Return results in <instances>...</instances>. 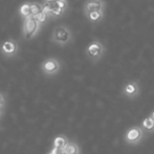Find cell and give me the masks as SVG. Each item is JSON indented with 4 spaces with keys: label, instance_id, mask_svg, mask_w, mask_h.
I'll list each match as a JSON object with an SVG mask.
<instances>
[{
    "label": "cell",
    "instance_id": "cell-1",
    "mask_svg": "<svg viewBox=\"0 0 154 154\" xmlns=\"http://www.w3.org/2000/svg\"><path fill=\"white\" fill-rule=\"evenodd\" d=\"M85 53L90 61L97 63L104 57L106 53V47L100 40H94L87 46Z\"/></svg>",
    "mask_w": 154,
    "mask_h": 154
},
{
    "label": "cell",
    "instance_id": "cell-2",
    "mask_svg": "<svg viewBox=\"0 0 154 154\" xmlns=\"http://www.w3.org/2000/svg\"><path fill=\"white\" fill-rule=\"evenodd\" d=\"M53 40L55 43L59 45H66L71 42L72 40V34L71 31L67 26L60 25L57 26L54 31L53 34Z\"/></svg>",
    "mask_w": 154,
    "mask_h": 154
},
{
    "label": "cell",
    "instance_id": "cell-3",
    "mask_svg": "<svg viewBox=\"0 0 154 154\" xmlns=\"http://www.w3.org/2000/svg\"><path fill=\"white\" fill-rule=\"evenodd\" d=\"M144 129L140 126H133L125 133V142L129 145H137L144 138Z\"/></svg>",
    "mask_w": 154,
    "mask_h": 154
},
{
    "label": "cell",
    "instance_id": "cell-4",
    "mask_svg": "<svg viewBox=\"0 0 154 154\" xmlns=\"http://www.w3.org/2000/svg\"><path fill=\"white\" fill-rule=\"evenodd\" d=\"M67 8L66 0H57V1H47L43 6V12L47 14H53L55 16H60Z\"/></svg>",
    "mask_w": 154,
    "mask_h": 154
},
{
    "label": "cell",
    "instance_id": "cell-5",
    "mask_svg": "<svg viewBox=\"0 0 154 154\" xmlns=\"http://www.w3.org/2000/svg\"><path fill=\"white\" fill-rule=\"evenodd\" d=\"M106 10L105 0H86L83 6V12L85 15L92 12H103Z\"/></svg>",
    "mask_w": 154,
    "mask_h": 154
},
{
    "label": "cell",
    "instance_id": "cell-6",
    "mask_svg": "<svg viewBox=\"0 0 154 154\" xmlns=\"http://www.w3.org/2000/svg\"><path fill=\"white\" fill-rule=\"evenodd\" d=\"M122 92L124 97H128V99H135L140 93V84L136 81H128L124 85Z\"/></svg>",
    "mask_w": 154,
    "mask_h": 154
},
{
    "label": "cell",
    "instance_id": "cell-7",
    "mask_svg": "<svg viewBox=\"0 0 154 154\" xmlns=\"http://www.w3.org/2000/svg\"><path fill=\"white\" fill-rule=\"evenodd\" d=\"M39 23L37 22L36 18L35 17H27L24 21V26H23V32H24V38L26 39H31L36 32L39 29Z\"/></svg>",
    "mask_w": 154,
    "mask_h": 154
},
{
    "label": "cell",
    "instance_id": "cell-8",
    "mask_svg": "<svg viewBox=\"0 0 154 154\" xmlns=\"http://www.w3.org/2000/svg\"><path fill=\"white\" fill-rule=\"evenodd\" d=\"M60 69V63L56 59H48L43 63V70L48 75L57 72Z\"/></svg>",
    "mask_w": 154,
    "mask_h": 154
},
{
    "label": "cell",
    "instance_id": "cell-9",
    "mask_svg": "<svg viewBox=\"0 0 154 154\" xmlns=\"http://www.w3.org/2000/svg\"><path fill=\"white\" fill-rule=\"evenodd\" d=\"M86 18L89 20L90 23L92 24H99V23L102 22V20L104 19V16H105V13L103 12H92L89 13V14L85 15Z\"/></svg>",
    "mask_w": 154,
    "mask_h": 154
},
{
    "label": "cell",
    "instance_id": "cell-10",
    "mask_svg": "<svg viewBox=\"0 0 154 154\" xmlns=\"http://www.w3.org/2000/svg\"><path fill=\"white\" fill-rule=\"evenodd\" d=\"M62 152H64L65 154H79L80 149L75 143H67L66 146L62 149Z\"/></svg>",
    "mask_w": 154,
    "mask_h": 154
},
{
    "label": "cell",
    "instance_id": "cell-11",
    "mask_svg": "<svg viewBox=\"0 0 154 154\" xmlns=\"http://www.w3.org/2000/svg\"><path fill=\"white\" fill-rule=\"evenodd\" d=\"M16 49H17V46H16V44H15V42H13V41H5V42L3 43V45H2V51L5 54H8V55L14 54L15 51H16Z\"/></svg>",
    "mask_w": 154,
    "mask_h": 154
},
{
    "label": "cell",
    "instance_id": "cell-12",
    "mask_svg": "<svg viewBox=\"0 0 154 154\" xmlns=\"http://www.w3.org/2000/svg\"><path fill=\"white\" fill-rule=\"evenodd\" d=\"M140 127H142L143 129L147 130V131H152V130H154V121L152 120V118L148 116V118L145 119V120L143 121Z\"/></svg>",
    "mask_w": 154,
    "mask_h": 154
},
{
    "label": "cell",
    "instance_id": "cell-13",
    "mask_svg": "<svg viewBox=\"0 0 154 154\" xmlns=\"http://www.w3.org/2000/svg\"><path fill=\"white\" fill-rule=\"evenodd\" d=\"M43 12V5L40 3H31V16L37 17Z\"/></svg>",
    "mask_w": 154,
    "mask_h": 154
},
{
    "label": "cell",
    "instance_id": "cell-14",
    "mask_svg": "<svg viewBox=\"0 0 154 154\" xmlns=\"http://www.w3.org/2000/svg\"><path fill=\"white\" fill-rule=\"evenodd\" d=\"M67 143L68 142H67V140L65 137H63V136H58V137L55 140V142H54V145H55V148H57L62 151V149L66 146Z\"/></svg>",
    "mask_w": 154,
    "mask_h": 154
},
{
    "label": "cell",
    "instance_id": "cell-15",
    "mask_svg": "<svg viewBox=\"0 0 154 154\" xmlns=\"http://www.w3.org/2000/svg\"><path fill=\"white\" fill-rule=\"evenodd\" d=\"M20 13L24 17H31V3H23L20 8Z\"/></svg>",
    "mask_w": 154,
    "mask_h": 154
},
{
    "label": "cell",
    "instance_id": "cell-16",
    "mask_svg": "<svg viewBox=\"0 0 154 154\" xmlns=\"http://www.w3.org/2000/svg\"><path fill=\"white\" fill-rule=\"evenodd\" d=\"M47 16H48V14H47V13L42 12V13H41V14H39L37 17H35V18H36L37 22H38L39 24H41V23H44L45 21H46Z\"/></svg>",
    "mask_w": 154,
    "mask_h": 154
},
{
    "label": "cell",
    "instance_id": "cell-17",
    "mask_svg": "<svg viewBox=\"0 0 154 154\" xmlns=\"http://www.w3.org/2000/svg\"><path fill=\"white\" fill-rule=\"evenodd\" d=\"M60 152H61V150H59V149H57V148H54V150L49 154H59Z\"/></svg>",
    "mask_w": 154,
    "mask_h": 154
},
{
    "label": "cell",
    "instance_id": "cell-18",
    "mask_svg": "<svg viewBox=\"0 0 154 154\" xmlns=\"http://www.w3.org/2000/svg\"><path fill=\"white\" fill-rule=\"evenodd\" d=\"M3 105V99H2V97H0V107Z\"/></svg>",
    "mask_w": 154,
    "mask_h": 154
},
{
    "label": "cell",
    "instance_id": "cell-19",
    "mask_svg": "<svg viewBox=\"0 0 154 154\" xmlns=\"http://www.w3.org/2000/svg\"><path fill=\"white\" fill-rule=\"evenodd\" d=\"M47 1H57V0H47Z\"/></svg>",
    "mask_w": 154,
    "mask_h": 154
},
{
    "label": "cell",
    "instance_id": "cell-20",
    "mask_svg": "<svg viewBox=\"0 0 154 154\" xmlns=\"http://www.w3.org/2000/svg\"><path fill=\"white\" fill-rule=\"evenodd\" d=\"M59 154H65V153H64V152H62V151H61V152H60Z\"/></svg>",
    "mask_w": 154,
    "mask_h": 154
}]
</instances>
